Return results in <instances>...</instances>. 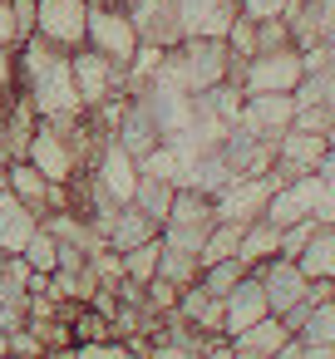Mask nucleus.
Here are the masks:
<instances>
[{
	"label": "nucleus",
	"mask_w": 335,
	"mask_h": 359,
	"mask_svg": "<svg viewBox=\"0 0 335 359\" xmlns=\"http://www.w3.org/2000/svg\"><path fill=\"white\" fill-rule=\"evenodd\" d=\"M11 84L35 104L40 118H79L84 114V99L74 89V69H70V55L45 45L40 35L25 40L20 50H11Z\"/></svg>",
	"instance_id": "obj_1"
},
{
	"label": "nucleus",
	"mask_w": 335,
	"mask_h": 359,
	"mask_svg": "<svg viewBox=\"0 0 335 359\" xmlns=\"http://www.w3.org/2000/svg\"><path fill=\"white\" fill-rule=\"evenodd\" d=\"M232 79L242 84V94H296L306 84V50L286 45V50L251 55L247 65L232 69Z\"/></svg>",
	"instance_id": "obj_2"
},
{
	"label": "nucleus",
	"mask_w": 335,
	"mask_h": 359,
	"mask_svg": "<svg viewBox=\"0 0 335 359\" xmlns=\"http://www.w3.org/2000/svg\"><path fill=\"white\" fill-rule=\"evenodd\" d=\"M89 50H99L119 69H133L143 40H138V25L129 15V6H94L89 11Z\"/></svg>",
	"instance_id": "obj_3"
},
{
	"label": "nucleus",
	"mask_w": 335,
	"mask_h": 359,
	"mask_svg": "<svg viewBox=\"0 0 335 359\" xmlns=\"http://www.w3.org/2000/svg\"><path fill=\"white\" fill-rule=\"evenodd\" d=\"M212 222H217L212 197L197 192V187H178V197H173V207H168V222H163V241L197 256L202 241H207V231H212Z\"/></svg>",
	"instance_id": "obj_4"
},
{
	"label": "nucleus",
	"mask_w": 335,
	"mask_h": 359,
	"mask_svg": "<svg viewBox=\"0 0 335 359\" xmlns=\"http://www.w3.org/2000/svg\"><path fill=\"white\" fill-rule=\"evenodd\" d=\"M89 0H40V15H35V35L65 55L89 45Z\"/></svg>",
	"instance_id": "obj_5"
},
{
	"label": "nucleus",
	"mask_w": 335,
	"mask_h": 359,
	"mask_svg": "<svg viewBox=\"0 0 335 359\" xmlns=\"http://www.w3.org/2000/svg\"><path fill=\"white\" fill-rule=\"evenodd\" d=\"M70 69H74V89H79L84 109H99V104L129 94V69H119L114 60H104V55L89 50V45L70 55Z\"/></svg>",
	"instance_id": "obj_6"
},
{
	"label": "nucleus",
	"mask_w": 335,
	"mask_h": 359,
	"mask_svg": "<svg viewBox=\"0 0 335 359\" xmlns=\"http://www.w3.org/2000/svg\"><path fill=\"white\" fill-rule=\"evenodd\" d=\"M271 192H276V177L271 172H261V177H232L217 197H212V212H217V222H256V217H266V202H271Z\"/></svg>",
	"instance_id": "obj_7"
},
{
	"label": "nucleus",
	"mask_w": 335,
	"mask_h": 359,
	"mask_svg": "<svg viewBox=\"0 0 335 359\" xmlns=\"http://www.w3.org/2000/svg\"><path fill=\"white\" fill-rule=\"evenodd\" d=\"M129 15H133L143 45L178 50V45L188 40V35H183V11H178V0H129Z\"/></svg>",
	"instance_id": "obj_8"
},
{
	"label": "nucleus",
	"mask_w": 335,
	"mask_h": 359,
	"mask_svg": "<svg viewBox=\"0 0 335 359\" xmlns=\"http://www.w3.org/2000/svg\"><path fill=\"white\" fill-rule=\"evenodd\" d=\"M251 276L261 280V290H266V305H271V315H276V320H281L286 310H296V305L310 295V280H306V276H301V266H296V261H286V256H271V261H261Z\"/></svg>",
	"instance_id": "obj_9"
},
{
	"label": "nucleus",
	"mask_w": 335,
	"mask_h": 359,
	"mask_svg": "<svg viewBox=\"0 0 335 359\" xmlns=\"http://www.w3.org/2000/svg\"><path fill=\"white\" fill-rule=\"evenodd\" d=\"M247 133H256V138H281L291 123H296V99L291 94H247V104H242V118H237Z\"/></svg>",
	"instance_id": "obj_10"
},
{
	"label": "nucleus",
	"mask_w": 335,
	"mask_h": 359,
	"mask_svg": "<svg viewBox=\"0 0 335 359\" xmlns=\"http://www.w3.org/2000/svg\"><path fill=\"white\" fill-rule=\"evenodd\" d=\"M271 315V305H266V290H261V280L247 271V280L222 300V334L227 339H237V334H247L251 325H261Z\"/></svg>",
	"instance_id": "obj_11"
},
{
	"label": "nucleus",
	"mask_w": 335,
	"mask_h": 359,
	"mask_svg": "<svg viewBox=\"0 0 335 359\" xmlns=\"http://www.w3.org/2000/svg\"><path fill=\"white\" fill-rule=\"evenodd\" d=\"M94 177H99V187L114 197V202H133V192H138V158L124 148V143H104V153H99V163L89 168Z\"/></svg>",
	"instance_id": "obj_12"
},
{
	"label": "nucleus",
	"mask_w": 335,
	"mask_h": 359,
	"mask_svg": "<svg viewBox=\"0 0 335 359\" xmlns=\"http://www.w3.org/2000/svg\"><path fill=\"white\" fill-rule=\"evenodd\" d=\"M178 11H183V35L188 40H222L242 6L237 0H178Z\"/></svg>",
	"instance_id": "obj_13"
},
{
	"label": "nucleus",
	"mask_w": 335,
	"mask_h": 359,
	"mask_svg": "<svg viewBox=\"0 0 335 359\" xmlns=\"http://www.w3.org/2000/svg\"><path fill=\"white\" fill-rule=\"evenodd\" d=\"M99 236H104V246H109V251H119V256H124V251H133V246H143V241L163 236V226H158L138 202H124V207L109 217V226H104Z\"/></svg>",
	"instance_id": "obj_14"
},
{
	"label": "nucleus",
	"mask_w": 335,
	"mask_h": 359,
	"mask_svg": "<svg viewBox=\"0 0 335 359\" xmlns=\"http://www.w3.org/2000/svg\"><path fill=\"white\" fill-rule=\"evenodd\" d=\"M40 212L35 207H25L15 192H0V251L6 256H20L25 251V241L40 231Z\"/></svg>",
	"instance_id": "obj_15"
},
{
	"label": "nucleus",
	"mask_w": 335,
	"mask_h": 359,
	"mask_svg": "<svg viewBox=\"0 0 335 359\" xmlns=\"http://www.w3.org/2000/svg\"><path fill=\"white\" fill-rule=\"evenodd\" d=\"M178 315H183L188 325H197L202 334H222V300H217V295H207L197 280L178 295ZM222 339H227V334H222Z\"/></svg>",
	"instance_id": "obj_16"
},
{
	"label": "nucleus",
	"mask_w": 335,
	"mask_h": 359,
	"mask_svg": "<svg viewBox=\"0 0 335 359\" xmlns=\"http://www.w3.org/2000/svg\"><path fill=\"white\" fill-rule=\"evenodd\" d=\"M306 280H335V226H315L306 251L296 256Z\"/></svg>",
	"instance_id": "obj_17"
},
{
	"label": "nucleus",
	"mask_w": 335,
	"mask_h": 359,
	"mask_svg": "<svg viewBox=\"0 0 335 359\" xmlns=\"http://www.w3.org/2000/svg\"><path fill=\"white\" fill-rule=\"evenodd\" d=\"M11 192H15L25 207H35V212L45 217V212H50V192H55V182H50L35 163L15 158V163H11Z\"/></svg>",
	"instance_id": "obj_18"
},
{
	"label": "nucleus",
	"mask_w": 335,
	"mask_h": 359,
	"mask_svg": "<svg viewBox=\"0 0 335 359\" xmlns=\"http://www.w3.org/2000/svg\"><path fill=\"white\" fill-rule=\"evenodd\" d=\"M242 261H247V271H256L261 261H271V256H281V226H271L266 217H256V222H247V231H242V251H237Z\"/></svg>",
	"instance_id": "obj_19"
},
{
	"label": "nucleus",
	"mask_w": 335,
	"mask_h": 359,
	"mask_svg": "<svg viewBox=\"0 0 335 359\" xmlns=\"http://www.w3.org/2000/svg\"><path fill=\"white\" fill-rule=\"evenodd\" d=\"M178 187L183 182H173V177H153V172H138V192H133V202L163 226L168 222V207H173V197H178Z\"/></svg>",
	"instance_id": "obj_20"
},
{
	"label": "nucleus",
	"mask_w": 335,
	"mask_h": 359,
	"mask_svg": "<svg viewBox=\"0 0 335 359\" xmlns=\"http://www.w3.org/2000/svg\"><path fill=\"white\" fill-rule=\"evenodd\" d=\"M242 231H247L242 222H212V231H207L197 261H202V266H212V261H232V256L242 251Z\"/></svg>",
	"instance_id": "obj_21"
},
{
	"label": "nucleus",
	"mask_w": 335,
	"mask_h": 359,
	"mask_svg": "<svg viewBox=\"0 0 335 359\" xmlns=\"http://www.w3.org/2000/svg\"><path fill=\"white\" fill-rule=\"evenodd\" d=\"M242 280H247V261H242V256H232V261H212V266H202V276H197V285H202L207 295H217V300H227Z\"/></svg>",
	"instance_id": "obj_22"
},
{
	"label": "nucleus",
	"mask_w": 335,
	"mask_h": 359,
	"mask_svg": "<svg viewBox=\"0 0 335 359\" xmlns=\"http://www.w3.org/2000/svg\"><path fill=\"white\" fill-rule=\"evenodd\" d=\"M20 256H25V266H30L35 276H55V271H60V236L40 222V231L25 241V251H20Z\"/></svg>",
	"instance_id": "obj_23"
},
{
	"label": "nucleus",
	"mask_w": 335,
	"mask_h": 359,
	"mask_svg": "<svg viewBox=\"0 0 335 359\" xmlns=\"http://www.w3.org/2000/svg\"><path fill=\"white\" fill-rule=\"evenodd\" d=\"M158 266H163V236H153V241L124 251V276H129L133 285H148V280L158 276Z\"/></svg>",
	"instance_id": "obj_24"
},
{
	"label": "nucleus",
	"mask_w": 335,
	"mask_h": 359,
	"mask_svg": "<svg viewBox=\"0 0 335 359\" xmlns=\"http://www.w3.org/2000/svg\"><path fill=\"white\" fill-rule=\"evenodd\" d=\"M222 40H227V50H232V60H237V65H247L251 55H261V25H256L251 15H242V11H237V20L227 25V35H222Z\"/></svg>",
	"instance_id": "obj_25"
},
{
	"label": "nucleus",
	"mask_w": 335,
	"mask_h": 359,
	"mask_svg": "<svg viewBox=\"0 0 335 359\" xmlns=\"http://www.w3.org/2000/svg\"><path fill=\"white\" fill-rule=\"evenodd\" d=\"M158 276H163V280H173L178 290H188V285L202 276V261H197L192 251H178V246H168V241H163V266H158Z\"/></svg>",
	"instance_id": "obj_26"
},
{
	"label": "nucleus",
	"mask_w": 335,
	"mask_h": 359,
	"mask_svg": "<svg viewBox=\"0 0 335 359\" xmlns=\"http://www.w3.org/2000/svg\"><path fill=\"white\" fill-rule=\"evenodd\" d=\"M70 325H74V344H99V339H114V320H109L104 310H94V305H79Z\"/></svg>",
	"instance_id": "obj_27"
},
{
	"label": "nucleus",
	"mask_w": 335,
	"mask_h": 359,
	"mask_svg": "<svg viewBox=\"0 0 335 359\" xmlns=\"http://www.w3.org/2000/svg\"><path fill=\"white\" fill-rule=\"evenodd\" d=\"M242 6V15H251V20H286L301 0H237Z\"/></svg>",
	"instance_id": "obj_28"
},
{
	"label": "nucleus",
	"mask_w": 335,
	"mask_h": 359,
	"mask_svg": "<svg viewBox=\"0 0 335 359\" xmlns=\"http://www.w3.org/2000/svg\"><path fill=\"white\" fill-rule=\"evenodd\" d=\"M79 359H143L129 339H99V344H79Z\"/></svg>",
	"instance_id": "obj_29"
},
{
	"label": "nucleus",
	"mask_w": 335,
	"mask_h": 359,
	"mask_svg": "<svg viewBox=\"0 0 335 359\" xmlns=\"http://www.w3.org/2000/svg\"><path fill=\"white\" fill-rule=\"evenodd\" d=\"M320 222L310 217V222H296V226H281V256L286 261H296L301 251H306V241H310V231H315Z\"/></svg>",
	"instance_id": "obj_30"
},
{
	"label": "nucleus",
	"mask_w": 335,
	"mask_h": 359,
	"mask_svg": "<svg viewBox=\"0 0 335 359\" xmlns=\"http://www.w3.org/2000/svg\"><path fill=\"white\" fill-rule=\"evenodd\" d=\"M256 25H261V55H266V50H286V45H296L291 20H256Z\"/></svg>",
	"instance_id": "obj_31"
},
{
	"label": "nucleus",
	"mask_w": 335,
	"mask_h": 359,
	"mask_svg": "<svg viewBox=\"0 0 335 359\" xmlns=\"http://www.w3.org/2000/svg\"><path fill=\"white\" fill-rule=\"evenodd\" d=\"M11 354H45V339L25 325V330H11Z\"/></svg>",
	"instance_id": "obj_32"
},
{
	"label": "nucleus",
	"mask_w": 335,
	"mask_h": 359,
	"mask_svg": "<svg viewBox=\"0 0 335 359\" xmlns=\"http://www.w3.org/2000/svg\"><path fill=\"white\" fill-rule=\"evenodd\" d=\"M271 359H306V344H301V339H286V344H281Z\"/></svg>",
	"instance_id": "obj_33"
},
{
	"label": "nucleus",
	"mask_w": 335,
	"mask_h": 359,
	"mask_svg": "<svg viewBox=\"0 0 335 359\" xmlns=\"http://www.w3.org/2000/svg\"><path fill=\"white\" fill-rule=\"evenodd\" d=\"M11 295H15V290H11V280H6V251H0V300H11ZM25 295H30V290H25Z\"/></svg>",
	"instance_id": "obj_34"
},
{
	"label": "nucleus",
	"mask_w": 335,
	"mask_h": 359,
	"mask_svg": "<svg viewBox=\"0 0 335 359\" xmlns=\"http://www.w3.org/2000/svg\"><path fill=\"white\" fill-rule=\"evenodd\" d=\"M45 359H79V344H65V349H45Z\"/></svg>",
	"instance_id": "obj_35"
},
{
	"label": "nucleus",
	"mask_w": 335,
	"mask_h": 359,
	"mask_svg": "<svg viewBox=\"0 0 335 359\" xmlns=\"http://www.w3.org/2000/svg\"><path fill=\"white\" fill-rule=\"evenodd\" d=\"M6 354H11V334H6V330H0V359H6Z\"/></svg>",
	"instance_id": "obj_36"
},
{
	"label": "nucleus",
	"mask_w": 335,
	"mask_h": 359,
	"mask_svg": "<svg viewBox=\"0 0 335 359\" xmlns=\"http://www.w3.org/2000/svg\"><path fill=\"white\" fill-rule=\"evenodd\" d=\"M89 6H129V0H89Z\"/></svg>",
	"instance_id": "obj_37"
}]
</instances>
